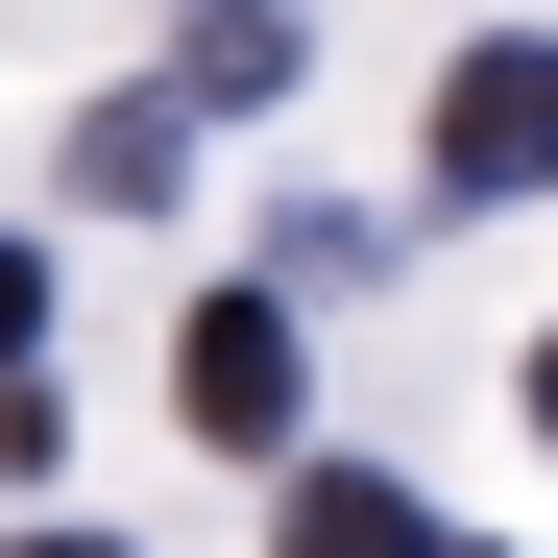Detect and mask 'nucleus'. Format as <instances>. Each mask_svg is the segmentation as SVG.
Here are the masks:
<instances>
[{
	"label": "nucleus",
	"mask_w": 558,
	"mask_h": 558,
	"mask_svg": "<svg viewBox=\"0 0 558 558\" xmlns=\"http://www.w3.org/2000/svg\"><path fill=\"white\" fill-rule=\"evenodd\" d=\"M170 413H195V437H292L316 413V340H292V292H195V340H170Z\"/></svg>",
	"instance_id": "obj_1"
},
{
	"label": "nucleus",
	"mask_w": 558,
	"mask_h": 558,
	"mask_svg": "<svg viewBox=\"0 0 558 558\" xmlns=\"http://www.w3.org/2000/svg\"><path fill=\"white\" fill-rule=\"evenodd\" d=\"M510 389H534V437H558V340H534V364H510Z\"/></svg>",
	"instance_id": "obj_8"
},
{
	"label": "nucleus",
	"mask_w": 558,
	"mask_h": 558,
	"mask_svg": "<svg viewBox=\"0 0 558 558\" xmlns=\"http://www.w3.org/2000/svg\"><path fill=\"white\" fill-rule=\"evenodd\" d=\"M25 340H49V243H0V389H25Z\"/></svg>",
	"instance_id": "obj_6"
},
{
	"label": "nucleus",
	"mask_w": 558,
	"mask_h": 558,
	"mask_svg": "<svg viewBox=\"0 0 558 558\" xmlns=\"http://www.w3.org/2000/svg\"><path fill=\"white\" fill-rule=\"evenodd\" d=\"M267 558H461L389 461H292V510H267Z\"/></svg>",
	"instance_id": "obj_3"
},
{
	"label": "nucleus",
	"mask_w": 558,
	"mask_h": 558,
	"mask_svg": "<svg viewBox=\"0 0 558 558\" xmlns=\"http://www.w3.org/2000/svg\"><path fill=\"white\" fill-rule=\"evenodd\" d=\"M0 558H122V534H0Z\"/></svg>",
	"instance_id": "obj_7"
},
{
	"label": "nucleus",
	"mask_w": 558,
	"mask_h": 558,
	"mask_svg": "<svg viewBox=\"0 0 558 558\" xmlns=\"http://www.w3.org/2000/svg\"><path fill=\"white\" fill-rule=\"evenodd\" d=\"M73 195H98V219L195 195V122H170V98H98V122H73Z\"/></svg>",
	"instance_id": "obj_4"
},
{
	"label": "nucleus",
	"mask_w": 558,
	"mask_h": 558,
	"mask_svg": "<svg viewBox=\"0 0 558 558\" xmlns=\"http://www.w3.org/2000/svg\"><path fill=\"white\" fill-rule=\"evenodd\" d=\"M558 170V49H461L437 73V195H534Z\"/></svg>",
	"instance_id": "obj_2"
},
{
	"label": "nucleus",
	"mask_w": 558,
	"mask_h": 558,
	"mask_svg": "<svg viewBox=\"0 0 558 558\" xmlns=\"http://www.w3.org/2000/svg\"><path fill=\"white\" fill-rule=\"evenodd\" d=\"M195 98H292V25H195V49H170V122H195Z\"/></svg>",
	"instance_id": "obj_5"
}]
</instances>
